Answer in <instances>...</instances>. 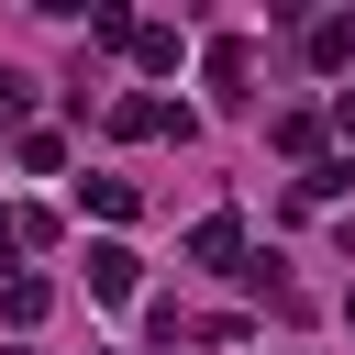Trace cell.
<instances>
[{
    "instance_id": "cell-1",
    "label": "cell",
    "mask_w": 355,
    "mask_h": 355,
    "mask_svg": "<svg viewBox=\"0 0 355 355\" xmlns=\"http://www.w3.org/2000/svg\"><path fill=\"white\" fill-rule=\"evenodd\" d=\"M244 78H255V44H244V33H211V89L244 100Z\"/></svg>"
},
{
    "instance_id": "cell-2",
    "label": "cell",
    "mask_w": 355,
    "mask_h": 355,
    "mask_svg": "<svg viewBox=\"0 0 355 355\" xmlns=\"http://www.w3.org/2000/svg\"><path fill=\"white\" fill-rule=\"evenodd\" d=\"M133 277H144L133 244H89V288H100V300H133Z\"/></svg>"
},
{
    "instance_id": "cell-3",
    "label": "cell",
    "mask_w": 355,
    "mask_h": 355,
    "mask_svg": "<svg viewBox=\"0 0 355 355\" xmlns=\"http://www.w3.org/2000/svg\"><path fill=\"white\" fill-rule=\"evenodd\" d=\"M189 255H200V266H233V255H244V222H233V211H211V222L189 233Z\"/></svg>"
},
{
    "instance_id": "cell-4",
    "label": "cell",
    "mask_w": 355,
    "mask_h": 355,
    "mask_svg": "<svg viewBox=\"0 0 355 355\" xmlns=\"http://www.w3.org/2000/svg\"><path fill=\"white\" fill-rule=\"evenodd\" d=\"M311 67H355V22H311Z\"/></svg>"
},
{
    "instance_id": "cell-5",
    "label": "cell",
    "mask_w": 355,
    "mask_h": 355,
    "mask_svg": "<svg viewBox=\"0 0 355 355\" xmlns=\"http://www.w3.org/2000/svg\"><path fill=\"white\" fill-rule=\"evenodd\" d=\"M111 133H166V100H111Z\"/></svg>"
},
{
    "instance_id": "cell-6",
    "label": "cell",
    "mask_w": 355,
    "mask_h": 355,
    "mask_svg": "<svg viewBox=\"0 0 355 355\" xmlns=\"http://www.w3.org/2000/svg\"><path fill=\"white\" fill-rule=\"evenodd\" d=\"M78 200H89V211H100V222H122V211H133V178H89V189H78Z\"/></svg>"
},
{
    "instance_id": "cell-7",
    "label": "cell",
    "mask_w": 355,
    "mask_h": 355,
    "mask_svg": "<svg viewBox=\"0 0 355 355\" xmlns=\"http://www.w3.org/2000/svg\"><path fill=\"white\" fill-rule=\"evenodd\" d=\"M0 311H11V322H44V311H55V288H44V277H11V300H0Z\"/></svg>"
},
{
    "instance_id": "cell-8",
    "label": "cell",
    "mask_w": 355,
    "mask_h": 355,
    "mask_svg": "<svg viewBox=\"0 0 355 355\" xmlns=\"http://www.w3.org/2000/svg\"><path fill=\"white\" fill-rule=\"evenodd\" d=\"M333 122H344V133H355V89H344V100H333Z\"/></svg>"
},
{
    "instance_id": "cell-9",
    "label": "cell",
    "mask_w": 355,
    "mask_h": 355,
    "mask_svg": "<svg viewBox=\"0 0 355 355\" xmlns=\"http://www.w3.org/2000/svg\"><path fill=\"white\" fill-rule=\"evenodd\" d=\"M344 322H355V300H344Z\"/></svg>"
}]
</instances>
